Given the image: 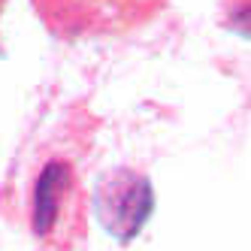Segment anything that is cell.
<instances>
[{"label":"cell","mask_w":251,"mask_h":251,"mask_svg":"<svg viewBox=\"0 0 251 251\" xmlns=\"http://www.w3.org/2000/svg\"><path fill=\"white\" fill-rule=\"evenodd\" d=\"M30 227L43 251H73L79 245L85 233V218L76 197L73 170L64 160H51L43 167L37 188H33Z\"/></svg>","instance_id":"1"},{"label":"cell","mask_w":251,"mask_h":251,"mask_svg":"<svg viewBox=\"0 0 251 251\" xmlns=\"http://www.w3.org/2000/svg\"><path fill=\"white\" fill-rule=\"evenodd\" d=\"M151 185L133 170H115L97 188V212L106 230L127 242L151 212Z\"/></svg>","instance_id":"2"}]
</instances>
